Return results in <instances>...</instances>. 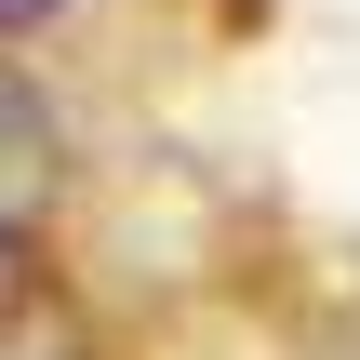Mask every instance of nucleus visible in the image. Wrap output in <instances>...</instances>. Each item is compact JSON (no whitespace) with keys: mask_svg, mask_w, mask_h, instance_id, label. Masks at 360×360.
Listing matches in <instances>:
<instances>
[{"mask_svg":"<svg viewBox=\"0 0 360 360\" xmlns=\"http://www.w3.org/2000/svg\"><path fill=\"white\" fill-rule=\"evenodd\" d=\"M40 13H53V0H0V27H40Z\"/></svg>","mask_w":360,"mask_h":360,"instance_id":"f03ea898","label":"nucleus"},{"mask_svg":"<svg viewBox=\"0 0 360 360\" xmlns=\"http://www.w3.org/2000/svg\"><path fill=\"white\" fill-rule=\"evenodd\" d=\"M40 200H53V120H40V94L0 67V254L40 227Z\"/></svg>","mask_w":360,"mask_h":360,"instance_id":"f257e3e1","label":"nucleus"}]
</instances>
